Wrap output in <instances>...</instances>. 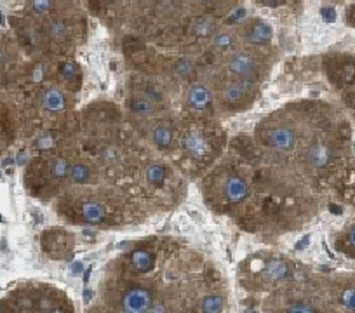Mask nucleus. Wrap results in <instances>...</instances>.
<instances>
[{"instance_id":"1","label":"nucleus","mask_w":355,"mask_h":313,"mask_svg":"<svg viewBox=\"0 0 355 313\" xmlns=\"http://www.w3.org/2000/svg\"><path fill=\"white\" fill-rule=\"evenodd\" d=\"M152 305V296L145 289H131L124 294L122 310L129 313H141L148 312Z\"/></svg>"},{"instance_id":"2","label":"nucleus","mask_w":355,"mask_h":313,"mask_svg":"<svg viewBox=\"0 0 355 313\" xmlns=\"http://www.w3.org/2000/svg\"><path fill=\"white\" fill-rule=\"evenodd\" d=\"M267 141L272 148L280 150V152H287L294 146L296 143V132L291 129L289 126H277L268 132Z\"/></svg>"},{"instance_id":"3","label":"nucleus","mask_w":355,"mask_h":313,"mask_svg":"<svg viewBox=\"0 0 355 313\" xmlns=\"http://www.w3.org/2000/svg\"><path fill=\"white\" fill-rule=\"evenodd\" d=\"M228 70L235 77L247 78V77H251L252 72H254V59H252V56L247 52H237L233 54V57L230 59Z\"/></svg>"},{"instance_id":"4","label":"nucleus","mask_w":355,"mask_h":313,"mask_svg":"<svg viewBox=\"0 0 355 313\" xmlns=\"http://www.w3.org/2000/svg\"><path fill=\"white\" fill-rule=\"evenodd\" d=\"M223 191H225V197L233 204H239L242 200L247 199L249 195V186L242 178H237V176H232L225 181V186H223Z\"/></svg>"},{"instance_id":"5","label":"nucleus","mask_w":355,"mask_h":313,"mask_svg":"<svg viewBox=\"0 0 355 313\" xmlns=\"http://www.w3.org/2000/svg\"><path fill=\"white\" fill-rule=\"evenodd\" d=\"M306 158L312 167H326L332 160V152L322 143H315L306 152Z\"/></svg>"},{"instance_id":"6","label":"nucleus","mask_w":355,"mask_h":313,"mask_svg":"<svg viewBox=\"0 0 355 313\" xmlns=\"http://www.w3.org/2000/svg\"><path fill=\"white\" fill-rule=\"evenodd\" d=\"M249 89H251V84H249L247 80L232 82V84L225 85V89H223V92H221V98H223L225 103L237 104V103H241V101L244 100Z\"/></svg>"},{"instance_id":"7","label":"nucleus","mask_w":355,"mask_h":313,"mask_svg":"<svg viewBox=\"0 0 355 313\" xmlns=\"http://www.w3.org/2000/svg\"><path fill=\"white\" fill-rule=\"evenodd\" d=\"M187 98H188L190 106L195 108V110H206V108L211 104V92H209V89L202 84L191 85Z\"/></svg>"},{"instance_id":"8","label":"nucleus","mask_w":355,"mask_h":313,"mask_svg":"<svg viewBox=\"0 0 355 313\" xmlns=\"http://www.w3.org/2000/svg\"><path fill=\"white\" fill-rule=\"evenodd\" d=\"M185 146L193 156H202L204 153H207V141L202 134L197 130H191L185 138Z\"/></svg>"},{"instance_id":"9","label":"nucleus","mask_w":355,"mask_h":313,"mask_svg":"<svg viewBox=\"0 0 355 313\" xmlns=\"http://www.w3.org/2000/svg\"><path fill=\"white\" fill-rule=\"evenodd\" d=\"M42 104L44 108L49 111H61L65 110L66 101H65V96L57 91V89H47L42 96Z\"/></svg>"},{"instance_id":"10","label":"nucleus","mask_w":355,"mask_h":313,"mask_svg":"<svg viewBox=\"0 0 355 313\" xmlns=\"http://www.w3.org/2000/svg\"><path fill=\"white\" fill-rule=\"evenodd\" d=\"M82 218L87 223L98 225L105 219V209L103 206H100L98 202H85L82 206Z\"/></svg>"},{"instance_id":"11","label":"nucleus","mask_w":355,"mask_h":313,"mask_svg":"<svg viewBox=\"0 0 355 313\" xmlns=\"http://www.w3.org/2000/svg\"><path fill=\"white\" fill-rule=\"evenodd\" d=\"M289 273H291L289 264L282 263V261H272V263L267 264V270H265V275H267V279H270V280L287 279Z\"/></svg>"},{"instance_id":"12","label":"nucleus","mask_w":355,"mask_h":313,"mask_svg":"<svg viewBox=\"0 0 355 313\" xmlns=\"http://www.w3.org/2000/svg\"><path fill=\"white\" fill-rule=\"evenodd\" d=\"M129 106H131V110H133V113L139 115V117H150V115H152V110H153L152 101H150L145 94L134 96L133 100H131Z\"/></svg>"},{"instance_id":"13","label":"nucleus","mask_w":355,"mask_h":313,"mask_svg":"<svg viewBox=\"0 0 355 313\" xmlns=\"http://www.w3.org/2000/svg\"><path fill=\"white\" fill-rule=\"evenodd\" d=\"M272 37H273V30L265 23L254 25L251 33H249V40L254 44H267L268 40H272Z\"/></svg>"},{"instance_id":"14","label":"nucleus","mask_w":355,"mask_h":313,"mask_svg":"<svg viewBox=\"0 0 355 313\" xmlns=\"http://www.w3.org/2000/svg\"><path fill=\"white\" fill-rule=\"evenodd\" d=\"M152 139L159 148H167L172 141V132L167 126H157L152 130Z\"/></svg>"},{"instance_id":"15","label":"nucleus","mask_w":355,"mask_h":313,"mask_svg":"<svg viewBox=\"0 0 355 313\" xmlns=\"http://www.w3.org/2000/svg\"><path fill=\"white\" fill-rule=\"evenodd\" d=\"M191 31L197 37H209L214 33V23L209 18H195L191 23Z\"/></svg>"},{"instance_id":"16","label":"nucleus","mask_w":355,"mask_h":313,"mask_svg":"<svg viewBox=\"0 0 355 313\" xmlns=\"http://www.w3.org/2000/svg\"><path fill=\"white\" fill-rule=\"evenodd\" d=\"M133 266L137 271H148L153 266V256L146 251H136L133 254Z\"/></svg>"},{"instance_id":"17","label":"nucleus","mask_w":355,"mask_h":313,"mask_svg":"<svg viewBox=\"0 0 355 313\" xmlns=\"http://www.w3.org/2000/svg\"><path fill=\"white\" fill-rule=\"evenodd\" d=\"M70 178H72L75 183H89V180H91V171H89L85 165L82 164H75L72 165V171H70Z\"/></svg>"},{"instance_id":"18","label":"nucleus","mask_w":355,"mask_h":313,"mask_svg":"<svg viewBox=\"0 0 355 313\" xmlns=\"http://www.w3.org/2000/svg\"><path fill=\"white\" fill-rule=\"evenodd\" d=\"M202 310L207 313L221 312L223 310V298L221 296H216V294L206 296V298L202 299Z\"/></svg>"},{"instance_id":"19","label":"nucleus","mask_w":355,"mask_h":313,"mask_svg":"<svg viewBox=\"0 0 355 313\" xmlns=\"http://www.w3.org/2000/svg\"><path fill=\"white\" fill-rule=\"evenodd\" d=\"M49 35L54 40H63V38L68 37V26H66L65 21L56 19V21H53V23L49 25Z\"/></svg>"},{"instance_id":"20","label":"nucleus","mask_w":355,"mask_h":313,"mask_svg":"<svg viewBox=\"0 0 355 313\" xmlns=\"http://www.w3.org/2000/svg\"><path fill=\"white\" fill-rule=\"evenodd\" d=\"M51 171H53L54 178H57V180H65L66 176H70L72 167H70L68 162H66L65 158H57V160L53 162V167H51Z\"/></svg>"},{"instance_id":"21","label":"nucleus","mask_w":355,"mask_h":313,"mask_svg":"<svg viewBox=\"0 0 355 313\" xmlns=\"http://www.w3.org/2000/svg\"><path fill=\"white\" fill-rule=\"evenodd\" d=\"M165 178V169L162 167V165H150L148 169H146V180L150 181V183L157 184L161 183V181H164Z\"/></svg>"},{"instance_id":"22","label":"nucleus","mask_w":355,"mask_h":313,"mask_svg":"<svg viewBox=\"0 0 355 313\" xmlns=\"http://www.w3.org/2000/svg\"><path fill=\"white\" fill-rule=\"evenodd\" d=\"M176 72H178L180 77L191 75V72H193V63H191L190 59H187V57H181L180 61L176 63Z\"/></svg>"},{"instance_id":"23","label":"nucleus","mask_w":355,"mask_h":313,"mask_svg":"<svg viewBox=\"0 0 355 313\" xmlns=\"http://www.w3.org/2000/svg\"><path fill=\"white\" fill-rule=\"evenodd\" d=\"M233 44V35L230 33H219L214 38V47L216 49H228Z\"/></svg>"},{"instance_id":"24","label":"nucleus","mask_w":355,"mask_h":313,"mask_svg":"<svg viewBox=\"0 0 355 313\" xmlns=\"http://www.w3.org/2000/svg\"><path fill=\"white\" fill-rule=\"evenodd\" d=\"M31 7L37 12H47L53 7V0H31Z\"/></svg>"},{"instance_id":"25","label":"nucleus","mask_w":355,"mask_h":313,"mask_svg":"<svg viewBox=\"0 0 355 313\" xmlns=\"http://www.w3.org/2000/svg\"><path fill=\"white\" fill-rule=\"evenodd\" d=\"M341 303H343L348 310H355V289L345 290L343 298H341Z\"/></svg>"},{"instance_id":"26","label":"nucleus","mask_w":355,"mask_h":313,"mask_svg":"<svg viewBox=\"0 0 355 313\" xmlns=\"http://www.w3.org/2000/svg\"><path fill=\"white\" fill-rule=\"evenodd\" d=\"M313 306L310 305V303H294V305H291L289 308H287V312H313Z\"/></svg>"},{"instance_id":"27","label":"nucleus","mask_w":355,"mask_h":313,"mask_svg":"<svg viewBox=\"0 0 355 313\" xmlns=\"http://www.w3.org/2000/svg\"><path fill=\"white\" fill-rule=\"evenodd\" d=\"M77 73V68H75V65L73 63H66L65 66H63V70H61V75L65 77L66 80H70V78H73V75Z\"/></svg>"},{"instance_id":"28","label":"nucleus","mask_w":355,"mask_h":313,"mask_svg":"<svg viewBox=\"0 0 355 313\" xmlns=\"http://www.w3.org/2000/svg\"><path fill=\"white\" fill-rule=\"evenodd\" d=\"M145 96H146V98H148L150 101H152V103H153V101H159V100H161V98H162L161 92L157 91L155 87H152V85L145 87Z\"/></svg>"},{"instance_id":"29","label":"nucleus","mask_w":355,"mask_h":313,"mask_svg":"<svg viewBox=\"0 0 355 313\" xmlns=\"http://www.w3.org/2000/svg\"><path fill=\"white\" fill-rule=\"evenodd\" d=\"M246 12H247V11H246V9L244 7H241V9H237V11L235 12H233V14L232 16H230V18L228 19H226V23H237V21H241V19H244L246 18Z\"/></svg>"},{"instance_id":"30","label":"nucleus","mask_w":355,"mask_h":313,"mask_svg":"<svg viewBox=\"0 0 355 313\" xmlns=\"http://www.w3.org/2000/svg\"><path fill=\"white\" fill-rule=\"evenodd\" d=\"M321 12H322V18H324V21L332 23V21L336 19V14H334V9H332V7H324Z\"/></svg>"},{"instance_id":"31","label":"nucleus","mask_w":355,"mask_h":313,"mask_svg":"<svg viewBox=\"0 0 355 313\" xmlns=\"http://www.w3.org/2000/svg\"><path fill=\"white\" fill-rule=\"evenodd\" d=\"M82 270H84V264H82L81 261H77V263L72 264V273H73V275H77V273H82Z\"/></svg>"},{"instance_id":"32","label":"nucleus","mask_w":355,"mask_h":313,"mask_svg":"<svg viewBox=\"0 0 355 313\" xmlns=\"http://www.w3.org/2000/svg\"><path fill=\"white\" fill-rule=\"evenodd\" d=\"M284 0H263V4L268 5V7H277V5L282 4Z\"/></svg>"},{"instance_id":"33","label":"nucleus","mask_w":355,"mask_h":313,"mask_svg":"<svg viewBox=\"0 0 355 313\" xmlns=\"http://www.w3.org/2000/svg\"><path fill=\"white\" fill-rule=\"evenodd\" d=\"M348 242L355 247V228H352L350 233H348Z\"/></svg>"},{"instance_id":"34","label":"nucleus","mask_w":355,"mask_h":313,"mask_svg":"<svg viewBox=\"0 0 355 313\" xmlns=\"http://www.w3.org/2000/svg\"><path fill=\"white\" fill-rule=\"evenodd\" d=\"M91 298H92V290L85 289V290H84V301L89 303V299H91Z\"/></svg>"},{"instance_id":"35","label":"nucleus","mask_w":355,"mask_h":313,"mask_svg":"<svg viewBox=\"0 0 355 313\" xmlns=\"http://www.w3.org/2000/svg\"><path fill=\"white\" fill-rule=\"evenodd\" d=\"M306 244H308V237H305V238H303V242H301V244H298V245H296V247H298V249H301V247H305Z\"/></svg>"},{"instance_id":"36","label":"nucleus","mask_w":355,"mask_h":313,"mask_svg":"<svg viewBox=\"0 0 355 313\" xmlns=\"http://www.w3.org/2000/svg\"><path fill=\"white\" fill-rule=\"evenodd\" d=\"M89 275H91V270H87V271H85V275H84V282H87V280H89Z\"/></svg>"},{"instance_id":"37","label":"nucleus","mask_w":355,"mask_h":313,"mask_svg":"<svg viewBox=\"0 0 355 313\" xmlns=\"http://www.w3.org/2000/svg\"><path fill=\"white\" fill-rule=\"evenodd\" d=\"M200 2H213V0H200Z\"/></svg>"}]
</instances>
